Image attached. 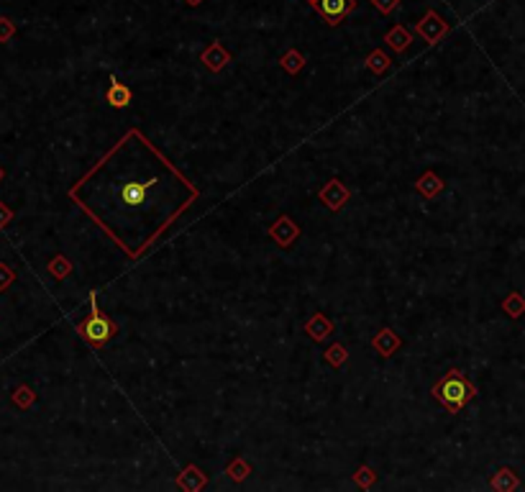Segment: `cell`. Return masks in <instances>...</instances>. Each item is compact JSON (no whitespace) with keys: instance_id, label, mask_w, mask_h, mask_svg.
Instances as JSON below:
<instances>
[{"instance_id":"obj_6","label":"cell","mask_w":525,"mask_h":492,"mask_svg":"<svg viewBox=\"0 0 525 492\" xmlns=\"http://www.w3.org/2000/svg\"><path fill=\"white\" fill-rule=\"evenodd\" d=\"M297 236H300V229L290 216H279V221L270 229V239H275L277 246H282V249H290Z\"/></svg>"},{"instance_id":"obj_9","label":"cell","mask_w":525,"mask_h":492,"mask_svg":"<svg viewBox=\"0 0 525 492\" xmlns=\"http://www.w3.org/2000/svg\"><path fill=\"white\" fill-rule=\"evenodd\" d=\"M200 62L210 69V72H221L226 64H231V55L223 49L221 41H213V44L200 55Z\"/></svg>"},{"instance_id":"obj_18","label":"cell","mask_w":525,"mask_h":492,"mask_svg":"<svg viewBox=\"0 0 525 492\" xmlns=\"http://www.w3.org/2000/svg\"><path fill=\"white\" fill-rule=\"evenodd\" d=\"M390 64H392V62L387 59V55H384L382 49H374V52H371V55L367 57V67H369L374 74L387 72V69H390Z\"/></svg>"},{"instance_id":"obj_7","label":"cell","mask_w":525,"mask_h":492,"mask_svg":"<svg viewBox=\"0 0 525 492\" xmlns=\"http://www.w3.org/2000/svg\"><path fill=\"white\" fill-rule=\"evenodd\" d=\"M318 198L325 202V208H330L333 213H336V210L344 208V202L351 198V193H349V188L341 185L338 180H330V183L323 185V190L318 193Z\"/></svg>"},{"instance_id":"obj_30","label":"cell","mask_w":525,"mask_h":492,"mask_svg":"<svg viewBox=\"0 0 525 492\" xmlns=\"http://www.w3.org/2000/svg\"><path fill=\"white\" fill-rule=\"evenodd\" d=\"M308 3H310V6H313V3H316V0H308Z\"/></svg>"},{"instance_id":"obj_29","label":"cell","mask_w":525,"mask_h":492,"mask_svg":"<svg viewBox=\"0 0 525 492\" xmlns=\"http://www.w3.org/2000/svg\"><path fill=\"white\" fill-rule=\"evenodd\" d=\"M0 180H3V167H0Z\"/></svg>"},{"instance_id":"obj_3","label":"cell","mask_w":525,"mask_h":492,"mask_svg":"<svg viewBox=\"0 0 525 492\" xmlns=\"http://www.w3.org/2000/svg\"><path fill=\"white\" fill-rule=\"evenodd\" d=\"M77 331H80L82 336L88 338L93 346H103L108 344L110 338L115 336V331H118V326L110 321L105 313H103L100 308H98V292H90V316L82 321L80 326H77Z\"/></svg>"},{"instance_id":"obj_25","label":"cell","mask_w":525,"mask_h":492,"mask_svg":"<svg viewBox=\"0 0 525 492\" xmlns=\"http://www.w3.org/2000/svg\"><path fill=\"white\" fill-rule=\"evenodd\" d=\"M13 280H16L13 270H11L8 264H3V262H0V292H3V290H8V285L13 282Z\"/></svg>"},{"instance_id":"obj_22","label":"cell","mask_w":525,"mask_h":492,"mask_svg":"<svg viewBox=\"0 0 525 492\" xmlns=\"http://www.w3.org/2000/svg\"><path fill=\"white\" fill-rule=\"evenodd\" d=\"M13 403L18 405V408H23V411H26L28 405L34 403V392L28 390V387H18V390L13 392Z\"/></svg>"},{"instance_id":"obj_16","label":"cell","mask_w":525,"mask_h":492,"mask_svg":"<svg viewBox=\"0 0 525 492\" xmlns=\"http://www.w3.org/2000/svg\"><path fill=\"white\" fill-rule=\"evenodd\" d=\"M502 310H505L510 318H520L525 313V297L520 292H510V295L502 300Z\"/></svg>"},{"instance_id":"obj_12","label":"cell","mask_w":525,"mask_h":492,"mask_svg":"<svg viewBox=\"0 0 525 492\" xmlns=\"http://www.w3.org/2000/svg\"><path fill=\"white\" fill-rule=\"evenodd\" d=\"M305 331L310 333V338H313V341H323L325 336H330V333H333V324H330L323 313H313V316H310V321L305 324Z\"/></svg>"},{"instance_id":"obj_27","label":"cell","mask_w":525,"mask_h":492,"mask_svg":"<svg viewBox=\"0 0 525 492\" xmlns=\"http://www.w3.org/2000/svg\"><path fill=\"white\" fill-rule=\"evenodd\" d=\"M11 218H13V210L8 208V205H3V202H0V229H3V226H6V223L11 221Z\"/></svg>"},{"instance_id":"obj_15","label":"cell","mask_w":525,"mask_h":492,"mask_svg":"<svg viewBox=\"0 0 525 492\" xmlns=\"http://www.w3.org/2000/svg\"><path fill=\"white\" fill-rule=\"evenodd\" d=\"M490 485H492V490H518L520 479H518V474L512 472V469L502 467V469H497V472H495V477H492Z\"/></svg>"},{"instance_id":"obj_11","label":"cell","mask_w":525,"mask_h":492,"mask_svg":"<svg viewBox=\"0 0 525 492\" xmlns=\"http://www.w3.org/2000/svg\"><path fill=\"white\" fill-rule=\"evenodd\" d=\"M205 485H208V477H205V472H200L195 464H190L188 469L177 477V487H182V490H188V492H197Z\"/></svg>"},{"instance_id":"obj_14","label":"cell","mask_w":525,"mask_h":492,"mask_svg":"<svg viewBox=\"0 0 525 492\" xmlns=\"http://www.w3.org/2000/svg\"><path fill=\"white\" fill-rule=\"evenodd\" d=\"M415 188H417V193H420V195L431 200V198H436L438 193L444 190V180H441L436 172H425V175L415 183Z\"/></svg>"},{"instance_id":"obj_24","label":"cell","mask_w":525,"mask_h":492,"mask_svg":"<svg viewBox=\"0 0 525 492\" xmlns=\"http://www.w3.org/2000/svg\"><path fill=\"white\" fill-rule=\"evenodd\" d=\"M371 6L377 8L382 16H390V13H395V11H398L400 0H371Z\"/></svg>"},{"instance_id":"obj_4","label":"cell","mask_w":525,"mask_h":492,"mask_svg":"<svg viewBox=\"0 0 525 492\" xmlns=\"http://www.w3.org/2000/svg\"><path fill=\"white\" fill-rule=\"evenodd\" d=\"M357 0H316L313 8H316L321 18L328 23V26H338L346 16H351L357 11Z\"/></svg>"},{"instance_id":"obj_17","label":"cell","mask_w":525,"mask_h":492,"mask_svg":"<svg viewBox=\"0 0 525 492\" xmlns=\"http://www.w3.org/2000/svg\"><path fill=\"white\" fill-rule=\"evenodd\" d=\"M279 64H282L284 72H290V74H297L300 69H303L305 64V57L297 52V49H290L287 55H282V59H279Z\"/></svg>"},{"instance_id":"obj_23","label":"cell","mask_w":525,"mask_h":492,"mask_svg":"<svg viewBox=\"0 0 525 492\" xmlns=\"http://www.w3.org/2000/svg\"><path fill=\"white\" fill-rule=\"evenodd\" d=\"M354 479L359 482V487H362V490H367V487L374 485V479H377V477H374V469H369V467H362V469L354 474Z\"/></svg>"},{"instance_id":"obj_20","label":"cell","mask_w":525,"mask_h":492,"mask_svg":"<svg viewBox=\"0 0 525 492\" xmlns=\"http://www.w3.org/2000/svg\"><path fill=\"white\" fill-rule=\"evenodd\" d=\"M346 359H349V351H346L344 344H333L328 351H325V362H328L330 367H336V370L344 365Z\"/></svg>"},{"instance_id":"obj_19","label":"cell","mask_w":525,"mask_h":492,"mask_svg":"<svg viewBox=\"0 0 525 492\" xmlns=\"http://www.w3.org/2000/svg\"><path fill=\"white\" fill-rule=\"evenodd\" d=\"M226 474H229V477L233 479V482H243V479H246V477L251 474V467L246 464V462H243L241 457H236L233 462H231V464L226 467Z\"/></svg>"},{"instance_id":"obj_21","label":"cell","mask_w":525,"mask_h":492,"mask_svg":"<svg viewBox=\"0 0 525 492\" xmlns=\"http://www.w3.org/2000/svg\"><path fill=\"white\" fill-rule=\"evenodd\" d=\"M49 272L57 277V280H64V277L72 272V264H69L67 256H57V259H52V264H49Z\"/></svg>"},{"instance_id":"obj_1","label":"cell","mask_w":525,"mask_h":492,"mask_svg":"<svg viewBox=\"0 0 525 492\" xmlns=\"http://www.w3.org/2000/svg\"><path fill=\"white\" fill-rule=\"evenodd\" d=\"M197 198L200 190L139 128H128L108 154L69 188V200L131 259H139Z\"/></svg>"},{"instance_id":"obj_8","label":"cell","mask_w":525,"mask_h":492,"mask_svg":"<svg viewBox=\"0 0 525 492\" xmlns=\"http://www.w3.org/2000/svg\"><path fill=\"white\" fill-rule=\"evenodd\" d=\"M105 101H108V105H113V108H128L131 101H134V93H131V88L123 85L115 74H110V85H108V90H105Z\"/></svg>"},{"instance_id":"obj_28","label":"cell","mask_w":525,"mask_h":492,"mask_svg":"<svg viewBox=\"0 0 525 492\" xmlns=\"http://www.w3.org/2000/svg\"><path fill=\"white\" fill-rule=\"evenodd\" d=\"M182 3H188V6H192V8H195V6H200L202 0H182Z\"/></svg>"},{"instance_id":"obj_5","label":"cell","mask_w":525,"mask_h":492,"mask_svg":"<svg viewBox=\"0 0 525 492\" xmlns=\"http://www.w3.org/2000/svg\"><path fill=\"white\" fill-rule=\"evenodd\" d=\"M415 31L423 36L428 44H436V41H441L446 34H449V23H446L436 11H428V13L415 23Z\"/></svg>"},{"instance_id":"obj_13","label":"cell","mask_w":525,"mask_h":492,"mask_svg":"<svg viewBox=\"0 0 525 492\" xmlns=\"http://www.w3.org/2000/svg\"><path fill=\"white\" fill-rule=\"evenodd\" d=\"M384 44H390V47L395 49L398 55H403L405 49L412 44V34L403 26V23H398V26H392L390 31L384 34Z\"/></svg>"},{"instance_id":"obj_2","label":"cell","mask_w":525,"mask_h":492,"mask_svg":"<svg viewBox=\"0 0 525 492\" xmlns=\"http://www.w3.org/2000/svg\"><path fill=\"white\" fill-rule=\"evenodd\" d=\"M433 398L444 405L451 416H456V413H461V408H464L469 400L477 398V387H474L471 379H466L464 374H461V370H451L433 384Z\"/></svg>"},{"instance_id":"obj_26","label":"cell","mask_w":525,"mask_h":492,"mask_svg":"<svg viewBox=\"0 0 525 492\" xmlns=\"http://www.w3.org/2000/svg\"><path fill=\"white\" fill-rule=\"evenodd\" d=\"M16 34V26L11 18H0V41H8Z\"/></svg>"},{"instance_id":"obj_10","label":"cell","mask_w":525,"mask_h":492,"mask_svg":"<svg viewBox=\"0 0 525 492\" xmlns=\"http://www.w3.org/2000/svg\"><path fill=\"white\" fill-rule=\"evenodd\" d=\"M400 344H403V341H400V336L392 328H382L377 336L371 338V346H374L382 357H392V354L400 349Z\"/></svg>"}]
</instances>
